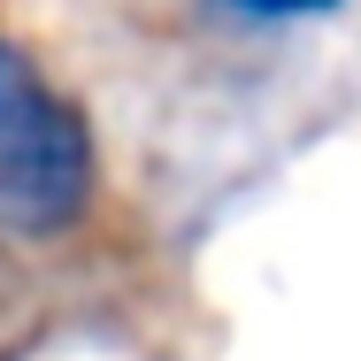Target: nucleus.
Masks as SVG:
<instances>
[{"label": "nucleus", "mask_w": 361, "mask_h": 361, "mask_svg": "<svg viewBox=\"0 0 361 361\" xmlns=\"http://www.w3.org/2000/svg\"><path fill=\"white\" fill-rule=\"evenodd\" d=\"M92 208V123L85 108L31 85L0 116V231L62 238Z\"/></svg>", "instance_id": "nucleus-1"}, {"label": "nucleus", "mask_w": 361, "mask_h": 361, "mask_svg": "<svg viewBox=\"0 0 361 361\" xmlns=\"http://www.w3.org/2000/svg\"><path fill=\"white\" fill-rule=\"evenodd\" d=\"M231 16H262V23H277V16H323V8H338V0H223Z\"/></svg>", "instance_id": "nucleus-2"}, {"label": "nucleus", "mask_w": 361, "mask_h": 361, "mask_svg": "<svg viewBox=\"0 0 361 361\" xmlns=\"http://www.w3.org/2000/svg\"><path fill=\"white\" fill-rule=\"evenodd\" d=\"M31 85H39V77H31V62H23V54H16L8 39H0V116H8V108H16V100L31 92Z\"/></svg>", "instance_id": "nucleus-3"}]
</instances>
